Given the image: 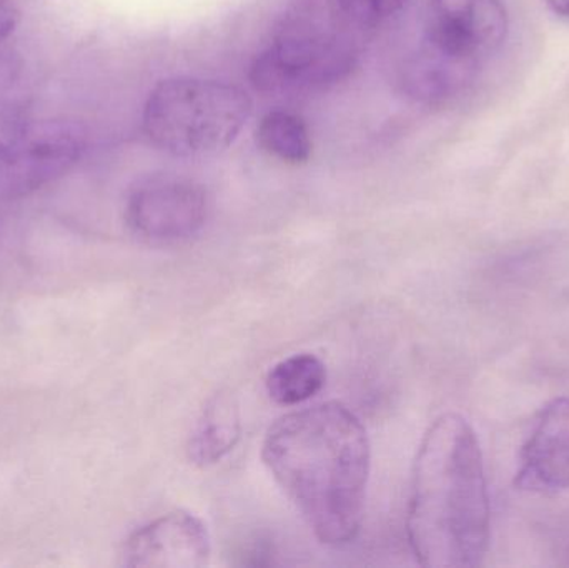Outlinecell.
I'll list each match as a JSON object with an SVG mask.
<instances>
[{
    "label": "cell",
    "instance_id": "obj_7",
    "mask_svg": "<svg viewBox=\"0 0 569 568\" xmlns=\"http://www.w3.org/2000/svg\"><path fill=\"white\" fill-rule=\"evenodd\" d=\"M206 190L180 177H152L130 190L126 222L150 242H177L202 229L207 219Z\"/></svg>",
    "mask_w": 569,
    "mask_h": 568
},
{
    "label": "cell",
    "instance_id": "obj_13",
    "mask_svg": "<svg viewBox=\"0 0 569 568\" xmlns=\"http://www.w3.org/2000/svg\"><path fill=\"white\" fill-rule=\"evenodd\" d=\"M407 0H338L345 16L358 29H371L380 26L388 17L395 16Z\"/></svg>",
    "mask_w": 569,
    "mask_h": 568
},
{
    "label": "cell",
    "instance_id": "obj_2",
    "mask_svg": "<svg viewBox=\"0 0 569 568\" xmlns=\"http://www.w3.org/2000/svg\"><path fill=\"white\" fill-rule=\"evenodd\" d=\"M408 539L420 566L480 567L490 549L491 510L473 427L445 413L427 430L408 507Z\"/></svg>",
    "mask_w": 569,
    "mask_h": 568
},
{
    "label": "cell",
    "instance_id": "obj_3",
    "mask_svg": "<svg viewBox=\"0 0 569 568\" xmlns=\"http://www.w3.org/2000/svg\"><path fill=\"white\" fill-rule=\"evenodd\" d=\"M338 0H297L272 46L253 63V86L283 93L333 82L357 59V32Z\"/></svg>",
    "mask_w": 569,
    "mask_h": 568
},
{
    "label": "cell",
    "instance_id": "obj_10",
    "mask_svg": "<svg viewBox=\"0 0 569 568\" xmlns=\"http://www.w3.org/2000/svg\"><path fill=\"white\" fill-rule=\"evenodd\" d=\"M242 432L239 407L229 393H220L203 409L189 442V456L197 466L220 462L237 446Z\"/></svg>",
    "mask_w": 569,
    "mask_h": 568
},
{
    "label": "cell",
    "instance_id": "obj_6",
    "mask_svg": "<svg viewBox=\"0 0 569 568\" xmlns=\"http://www.w3.org/2000/svg\"><path fill=\"white\" fill-rule=\"evenodd\" d=\"M507 32L501 0H428L421 50L468 70L497 52Z\"/></svg>",
    "mask_w": 569,
    "mask_h": 568
},
{
    "label": "cell",
    "instance_id": "obj_12",
    "mask_svg": "<svg viewBox=\"0 0 569 568\" xmlns=\"http://www.w3.org/2000/svg\"><path fill=\"white\" fill-rule=\"evenodd\" d=\"M263 152L288 163H305L311 156V139L300 117L284 110L266 113L257 127Z\"/></svg>",
    "mask_w": 569,
    "mask_h": 568
},
{
    "label": "cell",
    "instance_id": "obj_1",
    "mask_svg": "<svg viewBox=\"0 0 569 568\" xmlns=\"http://www.w3.org/2000/svg\"><path fill=\"white\" fill-rule=\"evenodd\" d=\"M262 457L320 542L343 546L357 537L370 442L351 410L328 402L287 413L267 432Z\"/></svg>",
    "mask_w": 569,
    "mask_h": 568
},
{
    "label": "cell",
    "instance_id": "obj_14",
    "mask_svg": "<svg viewBox=\"0 0 569 568\" xmlns=\"http://www.w3.org/2000/svg\"><path fill=\"white\" fill-rule=\"evenodd\" d=\"M19 12L12 0H0V42L16 30Z\"/></svg>",
    "mask_w": 569,
    "mask_h": 568
},
{
    "label": "cell",
    "instance_id": "obj_11",
    "mask_svg": "<svg viewBox=\"0 0 569 568\" xmlns=\"http://www.w3.org/2000/svg\"><path fill=\"white\" fill-rule=\"evenodd\" d=\"M327 369L318 357L297 353L277 363L267 377L270 399L279 406L291 407L307 402L323 389Z\"/></svg>",
    "mask_w": 569,
    "mask_h": 568
},
{
    "label": "cell",
    "instance_id": "obj_9",
    "mask_svg": "<svg viewBox=\"0 0 569 568\" xmlns=\"http://www.w3.org/2000/svg\"><path fill=\"white\" fill-rule=\"evenodd\" d=\"M210 557L206 524L177 510L137 530L122 550L123 566L143 568H199Z\"/></svg>",
    "mask_w": 569,
    "mask_h": 568
},
{
    "label": "cell",
    "instance_id": "obj_8",
    "mask_svg": "<svg viewBox=\"0 0 569 568\" xmlns=\"http://www.w3.org/2000/svg\"><path fill=\"white\" fill-rule=\"evenodd\" d=\"M515 487L540 496H557L569 489V397H557L538 413L521 447Z\"/></svg>",
    "mask_w": 569,
    "mask_h": 568
},
{
    "label": "cell",
    "instance_id": "obj_4",
    "mask_svg": "<svg viewBox=\"0 0 569 568\" xmlns=\"http://www.w3.org/2000/svg\"><path fill=\"white\" fill-rule=\"evenodd\" d=\"M252 116L249 93L220 80H162L143 107V130L153 146L173 156L226 149Z\"/></svg>",
    "mask_w": 569,
    "mask_h": 568
},
{
    "label": "cell",
    "instance_id": "obj_15",
    "mask_svg": "<svg viewBox=\"0 0 569 568\" xmlns=\"http://www.w3.org/2000/svg\"><path fill=\"white\" fill-rule=\"evenodd\" d=\"M557 16L569 17V0H545Z\"/></svg>",
    "mask_w": 569,
    "mask_h": 568
},
{
    "label": "cell",
    "instance_id": "obj_5",
    "mask_svg": "<svg viewBox=\"0 0 569 568\" xmlns=\"http://www.w3.org/2000/svg\"><path fill=\"white\" fill-rule=\"evenodd\" d=\"M79 123L0 119V200L20 199L66 176L86 152Z\"/></svg>",
    "mask_w": 569,
    "mask_h": 568
}]
</instances>
